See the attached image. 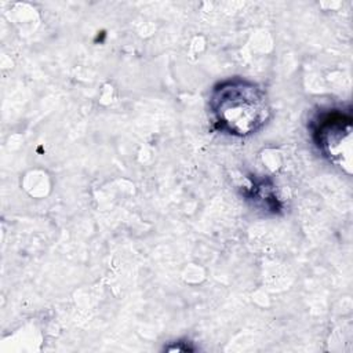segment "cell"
<instances>
[{
	"mask_svg": "<svg viewBox=\"0 0 353 353\" xmlns=\"http://www.w3.org/2000/svg\"><path fill=\"white\" fill-rule=\"evenodd\" d=\"M210 114L219 131L247 137L268 123L270 106L261 87L241 79H230L212 90Z\"/></svg>",
	"mask_w": 353,
	"mask_h": 353,
	"instance_id": "obj_1",
	"label": "cell"
},
{
	"mask_svg": "<svg viewBox=\"0 0 353 353\" xmlns=\"http://www.w3.org/2000/svg\"><path fill=\"white\" fill-rule=\"evenodd\" d=\"M313 139L321 153L346 174L352 172V116L341 110H328L313 123Z\"/></svg>",
	"mask_w": 353,
	"mask_h": 353,
	"instance_id": "obj_2",
	"label": "cell"
}]
</instances>
